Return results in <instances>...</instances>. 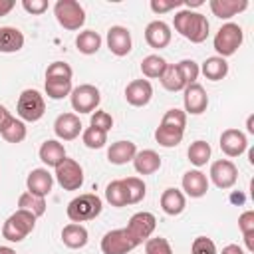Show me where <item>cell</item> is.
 Masks as SVG:
<instances>
[{"instance_id":"obj_1","label":"cell","mask_w":254,"mask_h":254,"mask_svg":"<svg viewBox=\"0 0 254 254\" xmlns=\"http://www.w3.org/2000/svg\"><path fill=\"white\" fill-rule=\"evenodd\" d=\"M185 127H187V113L173 107L169 111H165L159 127L155 129V139L161 147H177L183 141L185 135Z\"/></svg>"},{"instance_id":"obj_2","label":"cell","mask_w":254,"mask_h":254,"mask_svg":"<svg viewBox=\"0 0 254 254\" xmlns=\"http://www.w3.org/2000/svg\"><path fill=\"white\" fill-rule=\"evenodd\" d=\"M173 26L183 38H187L192 44H202L208 38V30H210L206 16L192 10H179L173 18Z\"/></svg>"},{"instance_id":"obj_3","label":"cell","mask_w":254,"mask_h":254,"mask_svg":"<svg viewBox=\"0 0 254 254\" xmlns=\"http://www.w3.org/2000/svg\"><path fill=\"white\" fill-rule=\"evenodd\" d=\"M73 69L65 62H54L46 69V93L50 99H64L71 93Z\"/></svg>"},{"instance_id":"obj_4","label":"cell","mask_w":254,"mask_h":254,"mask_svg":"<svg viewBox=\"0 0 254 254\" xmlns=\"http://www.w3.org/2000/svg\"><path fill=\"white\" fill-rule=\"evenodd\" d=\"M34 226H36V216L28 210L18 208L2 224V238H6L8 242H22L34 230Z\"/></svg>"},{"instance_id":"obj_5","label":"cell","mask_w":254,"mask_h":254,"mask_svg":"<svg viewBox=\"0 0 254 254\" xmlns=\"http://www.w3.org/2000/svg\"><path fill=\"white\" fill-rule=\"evenodd\" d=\"M103 208V202L97 194L93 192H83L75 198L69 200L67 204V218L71 222H85V220H91L95 218Z\"/></svg>"},{"instance_id":"obj_6","label":"cell","mask_w":254,"mask_h":254,"mask_svg":"<svg viewBox=\"0 0 254 254\" xmlns=\"http://www.w3.org/2000/svg\"><path fill=\"white\" fill-rule=\"evenodd\" d=\"M242 40H244V32L238 24L234 22H226L218 28L216 36H214V50L220 58H230L238 52V48L242 46Z\"/></svg>"},{"instance_id":"obj_7","label":"cell","mask_w":254,"mask_h":254,"mask_svg":"<svg viewBox=\"0 0 254 254\" xmlns=\"http://www.w3.org/2000/svg\"><path fill=\"white\" fill-rule=\"evenodd\" d=\"M54 14L58 24L69 32H75L85 24V10L75 0H58L54 6Z\"/></svg>"},{"instance_id":"obj_8","label":"cell","mask_w":254,"mask_h":254,"mask_svg":"<svg viewBox=\"0 0 254 254\" xmlns=\"http://www.w3.org/2000/svg\"><path fill=\"white\" fill-rule=\"evenodd\" d=\"M16 113L22 121H40L46 113V101L44 95L36 89H24L16 103Z\"/></svg>"},{"instance_id":"obj_9","label":"cell","mask_w":254,"mask_h":254,"mask_svg":"<svg viewBox=\"0 0 254 254\" xmlns=\"http://www.w3.org/2000/svg\"><path fill=\"white\" fill-rule=\"evenodd\" d=\"M56 181L64 190H79L83 185V169L75 159H64L56 167Z\"/></svg>"},{"instance_id":"obj_10","label":"cell","mask_w":254,"mask_h":254,"mask_svg":"<svg viewBox=\"0 0 254 254\" xmlns=\"http://www.w3.org/2000/svg\"><path fill=\"white\" fill-rule=\"evenodd\" d=\"M69 101H71V107L73 111L77 113H93L101 101V93L95 85L91 83H83V85H77L71 89L69 93Z\"/></svg>"},{"instance_id":"obj_11","label":"cell","mask_w":254,"mask_h":254,"mask_svg":"<svg viewBox=\"0 0 254 254\" xmlns=\"http://www.w3.org/2000/svg\"><path fill=\"white\" fill-rule=\"evenodd\" d=\"M137 246H139V242L129 234L127 228L109 230L101 238V252L103 254H127Z\"/></svg>"},{"instance_id":"obj_12","label":"cell","mask_w":254,"mask_h":254,"mask_svg":"<svg viewBox=\"0 0 254 254\" xmlns=\"http://www.w3.org/2000/svg\"><path fill=\"white\" fill-rule=\"evenodd\" d=\"M210 181L214 183V187L226 190L232 189L238 181V169L230 159H218L210 165Z\"/></svg>"},{"instance_id":"obj_13","label":"cell","mask_w":254,"mask_h":254,"mask_svg":"<svg viewBox=\"0 0 254 254\" xmlns=\"http://www.w3.org/2000/svg\"><path fill=\"white\" fill-rule=\"evenodd\" d=\"M155 226H157V218L155 214L147 212V210H141V212H135L131 218H129V224L125 226L129 230V234L141 244L145 242L147 238H151V234L155 232Z\"/></svg>"},{"instance_id":"obj_14","label":"cell","mask_w":254,"mask_h":254,"mask_svg":"<svg viewBox=\"0 0 254 254\" xmlns=\"http://www.w3.org/2000/svg\"><path fill=\"white\" fill-rule=\"evenodd\" d=\"M107 48L113 56L123 58L131 52L133 42H131V32L125 26H111L107 30Z\"/></svg>"},{"instance_id":"obj_15","label":"cell","mask_w":254,"mask_h":254,"mask_svg":"<svg viewBox=\"0 0 254 254\" xmlns=\"http://www.w3.org/2000/svg\"><path fill=\"white\" fill-rule=\"evenodd\" d=\"M183 91H185L183 101H185V111L187 113L200 115V113L206 111V107H208V95H206V91H204V87L200 83H190Z\"/></svg>"},{"instance_id":"obj_16","label":"cell","mask_w":254,"mask_h":254,"mask_svg":"<svg viewBox=\"0 0 254 254\" xmlns=\"http://www.w3.org/2000/svg\"><path fill=\"white\" fill-rule=\"evenodd\" d=\"M54 133L62 141H73L81 133V121L75 113H62L54 121Z\"/></svg>"},{"instance_id":"obj_17","label":"cell","mask_w":254,"mask_h":254,"mask_svg":"<svg viewBox=\"0 0 254 254\" xmlns=\"http://www.w3.org/2000/svg\"><path fill=\"white\" fill-rule=\"evenodd\" d=\"M153 97V85L149 79H133L125 87V99L133 107H145Z\"/></svg>"},{"instance_id":"obj_18","label":"cell","mask_w":254,"mask_h":254,"mask_svg":"<svg viewBox=\"0 0 254 254\" xmlns=\"http://www.w3.org/2000/svg\"><path fill=\"white\" fill-rule=\"evenodd\" d=\"M248 147V139L240 129H224L220 135V149L226 157H240Z\"/></svg>"},{"instance_id":"obj_19","label":"cell","mask_w":254,"mask_h":254,"mask_svg":"<svg viewBox=\"0 0 254 254\" xmlns=\"http://www.w3.org/2000/svg\"><path fill=\"white\" fill-rule=\"evenodd\" d=\"M171 28H169V24L167 22H163V20H153V22H149L147 24V28H145V42L151 46V48H155V50H163V48H167L169 44H171Z\"/></svg>"},{"instance_id":"obj_20","label":"cell","mask_w":254,"mask_h":254,"mask_svg":"<svg viewBox=\"0 0 254 254\" xmlns=\"http://www.w3.org/2000/svg\"><path fill=\"white\" fill-rule=\"evenodd\" d=\"M26 187H28V192L46 198L52 192L54 175H50L48 169H34V171H30V175L26 179Z\"/></svg>"},{"instance_id":"obj_21","label":"cell","mask_w":254,"mask_h":254,"mask_svg":"<svg viewBox=\"0 0 254 254\" xmlns=\"http://www.w3.org/2000/svg\"><path fill=\"white\" fill-rule=\"evenodd\" d=\"M183 190L190 196V198H200L206 194L208 190V179L202 171L198 169H192V171H187L183 175Z\"/></svg>"},{"instance_id":"obj_22","label":"cell","mask_w":254,"mask_h":254,"mask_svg":"<svg viewBox=\"0 0 254 254\" xmlns=\"http://www.w3.org/2000/svg\"><path fill=\"white\" fill-rule=\"evenodd\" d=\"M137 155V147L133 141H115L107 149V161L111 165H125L133 161Z\"/></svg>"},{"instance_id":"obj_23","label":"cell","mask_w":254,"mask_h":254,"mask_svg":"<svg viewBox=\"0 0 254 254\" xmlns=\"http://www.w3.org/2000/svg\"><path fill=\"white\" fill-rule=\"evenodd\" d=\"M38 155H40V161H42L44 165L56 169V167L65 159V149H64V145H62L58 139H48V141L42 143Z\"/></svg>"},{"instance_id":"obj_24","label":"cell","mask_w":254,"mask_h":254,"mask_svg":"<svg viewBox=\"0 0 254 254\" xmlns=\"http://www.w3.org/2000/svg\"><path fill=\"white\" fill-rule=\"evenodd\" d=\"M133 167L139 175H153L161 169V157L157 151L153 149H143L137 151L135 159H133Z\"/></svg>"},{"instance_id":"obj_25","label":"cell","mask_w":254,"mask_h":254,"mask_svg":"<svg viewBox=\"0 0 254 254\" xmlns=\"http://www.w3.org/2000/svg\"><path fill=\"white\" fill-rule=\"evenodd\" d=\"M87 240H89V234H87L85 226H81L79 222H69L62 230V242L71 250L83 248L87 244Z\"/></svg>"},{"instance_id":"obj_26","label":"cell","mask_w":254,"mask_h":254,"mask_svg":"<svg viewBox=\"0 0 254 254\" xmlns=\"http://www.w3.org/2000/svg\"><path fill=\"white\" fill-rule=\"evenodd\" d=\"M187 206V198L179 189H165L161 194V208L165 214L169 216H177L185 210Z\"/></svg>"},{"instance_id":"obj_27","label":"cell","mask_w":254,"mask_h":254,"mask_svg":"<svg viewBox=\"0 0 254 254\" xmlns=\"http://www.w3.org/2000/svg\"><path fill=\"white\" fill-rule=\"evenodd\" d=\"M24 48V34L14 26H2L0 28V52L2 54H14Z\"/></svg>"},{"instance_id":"obj_28","label":"cell","mask_w":254,"mask_h":254,"mask_svg":"<svg viewBox=\"0 0 254 254\" xmlns=\"http://www.w3.org/2000/svg\"><path fill=\"white\" fill-rule=\"evenodd\" d=\"M246 8H248L246 0H210V10L220 20H228V18L244 12Z\"/></svg>"},{"instance_id":"obj_29","label":"cell","mask_w":254,"mask_h":254,"mask_svg":"<svg viewBox=\"0 0 254 254\" xmlns=\"http://www.w3.org/2000/svg\"><path fill=\"white\" fill-rule=\"evenodd\" d=\"M202 75L210 81H220L228 75V62L220 56H212V58H206L202 62V67H200Z\"/></svg>"},{"instance_id":"obj_30","label":"cell","mask_w":254,"mask_h":254,"mask_svg":"<svg viewBox=\"0 0 254 254\" xmlns=\"http://www.w3.org/2000/svg\"><path fill=\"white\" fill-rule=\"evenodd\" d=\"M75 48H77V52H81L85 56L97 54V50L101 48V36L93 30H83L75 38Z\"/></svg>"},{"instance_id":"obj_31","label":"cell","mask_w":254,"mask_h":254,"mask_svg":"<svg viewBox=\"0 0 254 254\" xmlns=\"http://www.w3.org/2000/svg\"><path fill=\"white\" fill-rule=\"evenodd\" d=\"M26 125L22 119H16L14 115L4 123V127L0 129V135L4 137V141L8 143H22L26 139Z\"/></svg>"},{"instance_id":"obj_32","label":"cell","mask_w":254,"mask_h":254,"mask_svg":"<svg viewBox=\"0 0 254 254\" xmlns=\"http://www.w3.org/2000/svg\"><path fill=\"white\" fill-rule=\"evenodd\" d=\"M105 198H107V202H109L111 206H117V208L129 204L123 179H121V181H111V183L105 187Z\"/></svg>"},{"instance_id":"obj_33","label":"cell","mask_w":254,"mask_h":254,"mask_svg":"<svg viewBox=\"0 0 254 254\" xmlns=\"http://www.w3.org/2000/svg\"><path fill=\"white\" fill-rule=\"evenodd\" d=\"M159 79H161V85L167 91H181V89L187 87L183 77H181V71H179L177 64H167V67H165V71H163V75Z\"/></svg>"},{"instance_id":"obj_34","label":"cell","mask_w":254,"mask_h":254,"mask_svg":"<svg viewBox=\"0 0 254 254\" xmlns=\"http://www.w3.org/2000/svg\"><path fill=\"white\" fill-rule=\"evenodd\" d=\"M18 208L28 210V212H32L38 218V216H42L46 212V198L44 196H36V194H32V192L26 190L18 198Z\"/></svg>"},{"instance_id":"obj_35","label":"cell","mask_w":254,"mask_h":254,"mask_svg":"<svg viewBox=\"0 0 254 254\" xmlns=\"http://www.w3.org/2000/svg\"><path fill=\"white\" fill-rule=\"evenodd\" d=\"M210 153H212L210 145H208L206 141L198 139V141L190 143V147H189V153H187V155H189V161H190L194 167H202V165H206V163H208Z\"/></svg>"},{"instance_id":"obj_36","label":"cell","mask_w":254,"mask_h":254,"mask_svg":"<svg viewBox=\"0 0 254 254\" xmlns=\"http://www.w3.org/2000/svg\"><path fill=\"white\" fill-rule=\"evenodd\" d=\"M165 67H167V62H165L161 56H157V54H151V56L143 58V62H141V71H143V75H145V77H151V79L161 77L163 71H165Z\"/></svg>"},{"instance_id":"obj_37","label":"cell","mask_w":254,"mask_h":254,"mask_svg":"<svg viewBox=\"0 0 254 254\" xmlns=\"http://www.w3.org/2000/svg\"><path fill=\"white\" fill-rule=\"evenodd\" d=\"M123 185H125V190H127L129 204H137L145 198L147 187L139 177H127V179H123Z\"/></svg>"},{"instance_id":"obj_38","label":"cell","mask_w":254,"mask_h":254,"mask_svg":"<svg viewBox=\"0 0 254 254\" xmlns=\"http://www.w3.org/2000/svg\"><path fill=\"white\" fill-rule=\"evenodd\" d=\"M81 141H83V145H85L87 149H101V147H105V143H107V133L89 125V127L81 133Z\"/></svg>"},{"instance_id":"obj_39","label":"cell","mask_w":254,"mask_h":254,"mask_svg":"<svg viewBox=\"0 0 254 254\" xmlns=\"http://www.w3.org/2000/svg\"><path fill=\"white\" fill-rule=\"evenodd\" d=\"M179 71H181V77L185 81V85H190V83H196V77L200 73V67L194 60H183L177 64Z\"/></svg>"},{"instance_id":"obj_40","label":"cell","mask_w":254,"mask_h":254,"mask_svg":"<svg viewBox=\"0 0 254 254\" xmlns=\"http://www.w3.org/2000/svg\"><path fill=\"white\" fill-rule=\"evenodd\" d=\"M145 254H173V248L167 238L155 236L145 240Z\"/></svg>"},{"instance_id":"obj_41","label":"cell","mask_w":254,"mask_h":254,"mask_svg":"<svg viewBox=\"0 0 254 254\" xmlns=\"http://www.w3.org/2000/svg\"><path fill=\"white\" fill-rule=\"evenodd\" d=\"M91 127L95 129H101V131H109L113 127V117L107 113V111H101V109H95L91 113Z\"/></svg>"},{"instance_id":"obj_42","label":"cell","mask_w":254,"mask_h":254,"mask_svg":"<svg viewBox=\"0 0 254 254\" xmlns=\"http://www.w3.org/2000/svg\"><path fill=\"white\" fill-rule=\"evenodd\" d=\"M190 254H216V246L206 236H196L190 246Z\"/></svg>"},{"instance_id":"obj_43","label":"cell","mask_w":254,"mask_h":254,"mask_svg":"<svg viewBox=\"0 0 254 254\" xmlns=\"http://www.w3.org/2000/svg\"><path fill=\"white\" fill-rule=\"evenodd\" d=\"M22 8L32 16H40L48 10V0H22Z\"/></svg>"},{"instance_id":"obj_44","label":"cell","mask_w":254,"mask_h":254,"mask_svg":"<svg viewBox=\"0 0 254 254\" xmlns=\"http://www.w3.org/2000/svg\"><path fill=\"white\" fill-rule=\"evenodd\" d=\"M149 6H151V10H153L155 14H165V12H169V10L181 8L183 2H181V0H169V2H165V0H151Z\"/></svg>"},{"instance_id":"obj_45","label":"cell","mask_w":254,"mask_h":254,"mask_svg":"<svg viewBox=\"0 0 254 254\" xmlns=\"http://www.w3.org/2000/svg\"><path fill=\"white\" fill-rule=\"evenodd\" d=\"M238 228H240L242 236L254 232V210H244L238 216Z\"/></svg>"},{"instance_id":"obj_46","label":"cell","mask_w":254,"mask_h":254,"mask_svg":"<svg viewBox=\"0 0 254 254\" xmlns=\"http://www.w3.org/2000/svg\"><path fill=\"white\" fill-rule=\"evenodd\" d=\"M14 6H16V2H14V0H0V16L10 14Z\"/></svg>"},{"instance_id":"obj_47","label":"cell","mask_w":254,"mask_h":254,"mask_svg":"<svg viewBox=\"0 0 254 254\" xmlns=\"http://www.w3.org/2000/svg\"><path fill=\"white\" fill-rule=\"evenodd\" d=\"M220 254H246L238 244H228V246H224L222 248V252Z\"/></svg>"},{"instance_id":"obj_48","label":"cell","mask_w":254,"mask_h":254,"mask_svg":"<svg viewBox=\"0 0 254 254\" xmlns=\"http://www.w3.org/2000/svg\"><path fill=\"white\" fill-rule=\"evenodd\" d=\"M10 117H12V115H10V111H8V109H6V107L0 103V129L4 127V123H6Z\"/></svg>"},{"instance_id":"obj_49","label":"cell","mask_w":254,"mask_h":254,"mask_svg":"<svg viewBox=\"0 0 254 254\" xmlns=\"http://www.w3.org/2000/svg\"><path fill=\"white\" fill-rule=\"evenodd\" d=\"M244 242H246V248H248L250 252H254V232L244 234Z\"/></svg>"},{"instance_id":"obj_50","label":"cell","mask_w":254,"mask_h":254,"mask_svg":"<svg viewBox=\"0 0 254 254\" xmlns=\"http://www.w3.org/2000/svg\"><path fill=\"white\" fill-rule=\"evenodd\" d=\"M0 254H16V250L10 246H0Z\"/></svg>"},{"instance_id":"obj_51","label":"cell","mask_w":254,"mask_h":254,"mask_svg":"<svg viewBox=\"0 0 254 254\" xmlns=\"http://www.w3.org/2000/svg\"><path fill=\"white\" fill-rule=\"evenodd\" d=\"M248 133H254V127H252V115L248 117Z\"/></svg>"},{"instance_id":"obj_52","label":"cell","mask_w":254,"mask_h":254,"mask_svg":"<svg viewBox=\"0 0 254 254\" xmlns=\"http://www.w3.org/2000/svg\"><path fill=\"white\" fill-rule=\"evenodd\" d=\"M232 200H234V202H238V200H242V194H232Z\"/></svg>"}]
</instances>
